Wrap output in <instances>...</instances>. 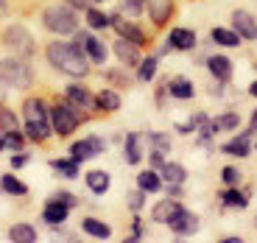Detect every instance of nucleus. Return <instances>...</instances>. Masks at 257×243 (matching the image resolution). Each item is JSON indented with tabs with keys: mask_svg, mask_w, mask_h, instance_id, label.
I'll return each instance as SVG.
<instances>
[{
	"mask_svg": "<svg viewBox=\"0 0 257 243\" xmlns=\"http://www.w3.org/2000/svg\"><path fill=\"white\" fill-rule=\"evenodd\" d=\"M26 120L48 123V112H45V103L39 101V98H31V101H26Z\"/></svg>",
	"mask_w": 257,
	"mask_h": 243,
	"instance_id": "17",
	"label": "nucleus"
},
{
	"mask_svg": "<svg viewBox=\"0 0 257 243\" xmlns=\"http://www.w3.org/2000/svg\"><path fill=\"white\" fill-rule=\"evenodd\" d=\"M154 73H157V59L151 56V59H146V62L140 64V73H137V76H140V81H151Z\"/></svg>",
	"mask_w": 257,
	"mask_h": 243,
	"instance_id": "35",
	"label": "nucleus"
},
{
	"mask_svg": "<svg viewBox=\"0 0 257 243\" xmlns=\"http://www.w3.org/2000/svg\"><path fill=\"white\" fill-rule=\"evenodd\" d=\"M249 92H251V95L257 98V81H254V84H251V87H249Z\"/></svg>",
	"mask_w": 257,
	"mask_h": 243,
	"instance_id": "48",
	"label": "nucleus"
},
{
	"mask_svg": "<svg viewBox=\"0 0 257 243\" xmlns=\"http://www.w3.org/2000/svg\"><path fill=\"white\" fill-rule=\"evenodd\" d=\"M196 45V34L187 31V28H174L171 31V48H176V51H190V48Z\"/></svg>",
	"mask_w": 257,
	"mask_h": 243,
	"instance_id": "12",
	"label": "nucleus"
},
{
	"mask_svg": "<svg viewBox=\"0 0 257 243\" xmlns=\"http://www.w3.org/2000/svg\"><path fill=\"white\" fill-rule=\"evenodd\" d=\"M137 182H140V190L143 193H157L162 187V179L157 176L154 171H143L140 176H137Z\"/></svg>",
	"mask_w": 257,
	"mask_h": 243,
	"instance_id": "22",
	"label": "nucleus"
},
{
	"mask_svg": "<svg viewBox=\"0 0 257 243\" xmlns=\"http://www.w3.org/2000/svg\"><path fill=\"white\" fill-rule=\"evenodd\" d=\"M81 229L87 232V235H92V237H109L112 235V229L103 224V221H98V218H84Z\"/></svg>",
	"mask_w": 257,
	"mask_h": 243,
	"instance_id": "20",
	"label": "nucleus"
},
{
	"mask_svg": "<svg viewBox=\"0 0 257 243\" xmlns=\"http://www.w3.org/2000/svg\"><path fill=\"white\" fill-rule=\"evenodd\" d=\"M148 3V14L154 20V26H165L171 12H174V3L171 0H146Z\"/></svg>",
	"mask_w": 257,
	"mask_h": 243,
	"instance_id": "11",
	"label": "nucleus"
},
{
	"mask_svg": "<svg viewBox=\"0 0 257 243\" xmlns=\"http://www.w3.org/2000/svg\"><path fill=\"white\" fill-rule=\"evenodd\" d=\"M168 226L176 232V235H193V232L199 229V218L193 215V212H187V210H176L174 212V218L168 221Z\"/></svg>",
	"mask_w": 257,
	"mask_h": 243,
	"instance_id": "6",
	"label": "nucleus"
},
{
	"mask_svg": "<svg viewBox=\"0 0 257 243\" xmlns=\"http://www.w3.org/2000/svg\"><path fill=\"white\" fill-rule=\"evenodd\" d=\"M84 51H87V56H90L92 62H98V64H103V62H106V48H103V42H101V39L87 37V42H84Z\"/></svg>",
	"mask_w": 257,
	"mask_h": 243,
	"instance_id": "18",
	"label": "nucleus"
},
{
	"mask_svg": "<svg viewBox=\"0 0 257 243\" xmlns=\"http://www.w3.org/2000/svg\"><path fill=\"white\" fill-rule=\"evenodd\" d=\"M95 106L103 109V112H115V109H120V95L112 92V90H103V92H98Z\"/></svg>",
	"mask_w": 257,
	"mask_h": 243,
	"instance_id": "19",
	"label": "nucleus"
},
{
	"mask_svg": "<svg viewBox=\"0 0 257 243\" xmlns=\"http://www.w3.org/2000/svg\"><path fill=\"white\" fill-rule=\"evenodd\" d=\"M115 53L123 64H140V45H135L132 39H117L115 42Z\"/></svg>",
	"mask_w": 257,
	"mask_h": 243,
	"instance_id": "10",
	"label": "nucleus"
},
{
	"mask_svg": "<svg viewBox=\"0 0 257 243\" xmlns=\"http://www.w3.org/2000/svg\"><path fill=\"white\" fill-rule=\"evenodd\" d=\"M151 165H154V168H162V165H165V162H162V154H160V151L151 154Z\"/></svg>",
	"mask_w": 257,
	"mask_h": 243,
	"instance_id": "44",
	"label": "nucleus"
},
{
	"mask_svg": "<svg viewBox=\"0 0 257 243\" xmlns=\"http://www.w3.org/2000/svg\"><path fill=\"white\" fill-rule=\"evenodd\" d=\"M254 226H257V215H254Z\"/></svg>",
	"mask_w": 257,
	"mask_h": 243,
	"instance_id": "50",
	"label": "nucleus"
},
{
	"mask_svg": "<svg viewBox=\"0 0 257 243\" xmlns=\"http://www.w3.org/2000/svg\"><path fill=\"white\" fill-rule=\"evenodd\" d=\"M143 201H146V198H143V190L128 193V207H132V210H140V207H143Z\"/></svg>",
	"mask_w": 257,
	"mask_h": 243,
	"instance_id": "41",
	"label": "nucleus"
},
{
	"mask_svg": "<svg viewBox=\"0 0 257 243\" xmlns=\"http://www.w3.org/2000/svg\"><path fill=\"white\" fill-rule=\"evenodd\" d=\"M6 146L14 148V151H20V148H23V137H20L17 132H6Z\"/></svg>",
	"mask_w": 257,
	"mask_h": 243,
	"instance_id": "40",
	"label": "nucleus"
},
{
	"mask_svg": "<svg viewBox=\"0 0 257 243\" xmlns=\"http://www.w3.org/2000/svg\"><path fill=\"white\" fill-rule=\"evenodd\" d=\"M162 176H165V182H171V185H182L185 182V168L176 165V162H168V165H162Z\"/></svg>",
	"mask_w": 257,
	"mask_h": 243,
	"instance_id": "25",
	"label": "nucleus"
},
{
	"mask_svg": "<svg viewBox=\"0 0 257 243\" xmlns=\"http://www.w3.org/2000/svg\"><path fill=\"white\" fill-rule=\"evenodd\" d=\"M249 132H257V115H251V123H249Z\"/></svg>",
	"mask_w": 257,
	"mask_h": 243,
	"instance_id": "46",
	"label": "nucleus"
},
{
	"mask_svg": "<svg viewBox=\"0 0 257 243\" xmlns=\"http://www.w3.org/2000/svg\"><path fill=\"white\" fill-rule=\"evenodd\" d=\"M87 187H90L92 193H98V196L106 193L109 190V173L106 171H90L87 173Z\"/></svg>",
	"mask_w": 257,
	"mask_h": 243,
	"instance_id": "15",
	"label": "nucleus"
},
{
	"mask_svg": "<svg viewBox=\"0 0 257 243\" xmlns=\"http://www.w3.org/2000/svg\"><path fill=\"white\" fill-rule=\"evenodd\" d=\"M171 95L174 98H193V84L187 78H174L171 81Z\"/></svg>",
	"mask_w": 257,
	"mask_h": 243,
	"instance_id": "29",
	"label": "nucleus"
},
{
	"mask_svg": "<svg viewBox=\"0 0 257 243\" xmlns=\"http://www.w3.org/2000/svg\"><path fill=\"white\" fill-rule=\"evenodd\" d=\"M84 48L78 45H67V42H53L48 48V59H51L53 67H59L67 76H87V59H84Z\"/></svg>",
	"mask_w": 257,
	"mask_h": 243,
	"instance_id": "1",
	"label": "nucleus"
},
{
	"mask_svg": "<svg viewBox=\"0 0 257 243\" xmlns=\"http://www.w3.org/2000/svg\"><path fill=\"white\" fill-rule=\"evenodd\" d=\"M126 160L132 162V165L140 162V137H137V135H128L126 137Z\"/></svg>",
	"mask_w": 257,
	"mask_h": 243,
	"instance_id": "30",
	"label": "nucleus"
},
{
	"mask_svg": "<svg viewBox=\"0 0 257 243\" xmlns=\"http://www.w3.org/2000/svg\"><path fill=\"white\" fill-rule=\"evenodd\" d=\"M120 6H123V12L126 14H140L143 12V6H146V0H120Z\"/></svg>",
	"mask_w": 257,
	"mask_h": 243,
	"instance_id": "38",
	"label": "nucleus"
},
{
	"mask_svg": "<svg viewBox=\"0 0 257 243\" xmlns=\"http://www.w3.org/2000/svg\"><path fill=\"white\" fill-rule=\"evenodd\" d=\"M67 3H70L73 9H87L90 6V0H67Z\"/></svg>",
	"mask_w": 257,
	"mask_h": 243,
	"instance_id": "45",
	"label": "nucleus"
},
{
	"mask_svg": "<svg viewBox=\"0 0 257 243\" xmlns=\"http://www.w3.org/2000/svg\"><path fill=\"white\" fill-rule=\"evenodd\" d=\"M212 42H218V45H224V48H238L240 34L229 31V28H212Z\"/></svg>",
	"mask_w": 257,
	"mask_h": 243,
	"instance_id": "16",
	"label": "nucleus"
},
{
	"mask_svg": "<svg viewBox=\"0 0 257 243\" xmlns=\"http://www.w3.org/2000/svg\"><path fill=\"white\" fill-rule=\"evenodd\" d=\"M53 168H56L59 173H64V176H67V179H73V176H78V162L76 160H56L53 162Z\"/></svg>",
	"mask_w": 257,
	"mask_h": 243,
	"instance_id": "31",
	"label": "nucleus"
},
{
	"mask_svg": "<svg viewBox=\"0 0 257 243\" xmlns=\"http://www.w3.org/2000/svg\"><path fill=\"white\" fill-rule=\"evenodd\" d=\"M67 98H70L73 103H78V106H90V103H95V98L84 90V87H78V84L67 87Z\"/></svg>",
	"mask_w": 257,
	"mask_h": 243,
	"instance_id": "26",
	"label": "nucleus"
},
{
	"mask_svg": "<svg viewBox=\"0 0 257 243\" xmlns=\"http://www.w3.org/2000/svg\"><path fill=\"white\" fill-rule=\"evenodd\" d=\"M98 151H103V143L98 140V137H90V140H78L73 143L70 154H73V160L81 162V160H90V157H95Z\"/></svg>",
	"mask_w": 257,
	"mask_h": 243,
	"instance_id": "7",
	"label": "nucleus"
},
{
	"mask_svg": "<svg viewBox=\"0 0 257 243\" xmlns=\"http://www.w3.org/2000/svg\"><path fill=\"white\" fill-rule=\"evenodd\" d=\"M3 146H6V137H0V148H3Z\"/></svg>",
	"mask_w": 257,
	"mask_h": 243,
	"instance_id": "49",
	"label": "nucleus"
},
{
	"mask_svg": "<svg viewBox=\"0 0 257 243\" xmlns=\"http://www.w3.org/2000/svg\"><path fill=\"white\" fill-rule=\"evenodd\" d=\"M221 201H224L226 207H238V210H240V207H246V196H243V193H238V190H226L224 196H221Z\"/></svg>",
	"mask_w": 257,
	"mask_h": 243,
	"instance_id": "33",
	"label": "nucleus"
},
{
	"mask_svg": "<svg viewBox=\"0 0 257 243\" xmlns=\"http://www.w3.org/2000/svg\"><path fill=\"white\" fill-rule=\"evenodd\" d=\"M148 140H151L154 151H160V154H168V151H171V140H168L165 135H148Z\"/></svg>",
	"mask_w": 257,
	"mask_h": 243,
	"instance_id": "37",
	"label": "nucleus"
},
{
	"mask_svg": "<svg viewBox=\"0 0 257 243\" xmlns=\"http://www.w3.org/2000/svg\"><path fill=\"white\" fill-rule=\"evenodd\" d=\"M109 26L115 28L123 39H132L135 45H143V42H146V34H143L137 26H132V23H126V20H120L117 14H115V17H109Z\"/></svg>",
	"mask_w": 257,
	"mask_h": 243,
	"instance_id": "8",
	"label": "nucleus"
},
{
	"mask_svg": "<svg viewBox=\"0 0 257 243\" xmlns=\"http://www.w3.org/2000/svg\"><path fill=\"white\" fill-rule=\"evenodd\" d=\"M0 84H3V78H0Z\"/></svg>",
	"mask_w": 257,
	"mask_h": 243,
	"instance_id": "51",
	"label": "nucleus"
},
{
	"mask_svg": "<svg viewBox=\"0 0 257 243\" xmlns=\"http://www.w3.org/2000/svg\"><path fill=\"white\" fill-rule=\"evenodd\" d=\"M232 26H235V31L240 34V37L246 39H257V23L251 14L246 12H232Z\"/></svg>",
	"mask_w": 257,
	"mask_h": 243,
	"instance_id": "9",
	"label": "nucleus"
},
{
	"mask_svg": "<svg viewBox=\"0 0 257 243\" xmlns=\"http://www.w3.org/2000/svg\"><path fill=\"white\" fill-rule=\"evenodd\" d=\"M212 123H215V129H224V132H232V129H238L240 117L235 115V112H229V115H221L218 120H212Z\"/></svg>",
	"mask_w": 257,
	"mask_h": 243,
	"instance_id": "34",
	"label": "nucleus"
},
{
	"mask_svg": "<svg viewBox=\"0 0 257 243\" xmlns=\"http://www.w3.org/2000/svg\"><path fill=\"white\" fill-rule=\"evenodd\" d=\"M221 179H224L226 185H238V182H240V171H238V168H224V171H221Z\"/></svg>",
	"mask_w": 257,
	"mask_h": 243,
	"instance_id": "39",
	"label": "nucleus"
},
{
	"mask_svg": "<svg viewBox=\"0 0 257 243\" xmlns=\"http://www.w3.org/2000/svg\"><path fill=\"white\" fill-rule=\"evenodd\" d=\"M0 132H17V117H14V112H9L3 106H0Z\"/></svg>",
	"mask_w": 257,
	"mask_h": 243,
	"instance_id": "32",
	"label": "nucleus"
},
{
	"mask_svg": "<svg viewBox=\"0 0 257 243\" xmlns=\"http://www.w3.org/2000/svg\"><path fill=\"white\" fill-rule=\"evenodd\" d=\"M51 117H53V132H56V135H70L78 126L76 112H73L70 106H64V103H59V106L51 109Z\"/></svg>",
	"mask_w": 257,
	"mask_h": 243,
	"instance_id": "4",
	"label": "nucleus"
},
{
	"mask_svg": "<svg viewBox=\"0 0 257 243\" xmlns=\"http://www.w3.org/2000/svg\"><path fill=\"white\" fill-rule=\"evenodd\" d=\"M0 78H3V84H9V87L23 90V87L31 84L34 73L23 59H3V62H0Z\"/></svg>",
	"mask_w": 257,
	"mask_h": 243,
	"instance_id": "3",
	"label": "nucleus"
},
{
	"mask_svg": "<svg viewBox=\"0 0 257 243\" xmlns=\"http://www.w3.org/2000/svg\"><path fill=\"white\" fill-rule=\"evenodd\" d=\"M9 12V6H6V0H0V17H3V14Z\"/></svg>",
	"mask_w": 257,
	"mask_h": 243,
	"instance_id": "47",
	"label": "nucleus"
},
{
	"mask_svg": "<svg viewBox=\"0 0 257 243\" xmlns=\"http://www.w3.org/2000/svg\"><path fill=\"white\" fill-rule=\"evenodd\" d=\"M176 210H179V204H176V201H160V204L154 207V221H160V224H168V221L174 218Z\"/></svg>",
	"mask_w": 257,
	"mask_h": 243,
	"instance_id": "24",
	"label": "nucleus"
},
{
	"mask_svg": "<svg viewBox=\"0 0 257 243\" xmlns=\"http://www.w3.org/2000/svg\"><path fill=\"white\" fill-rule=\"evenodd\" d=\"M87 23H90L92 28H106L109 26V17L101 14V12H95V9H90V12H87Z\"/></svg>",
	"mask_w": 257,
	"mask_h": 243,
	"instance_id": "36",
	"label": "nucleus"
},
{
	"mask_svg": "<svg viewBox=\"0 0 257 243\" xmlns=\"http://www.w3.org/2000/svg\"><path fill=\"white\" fill-rule=\"evenodd\" d=\"M207 64H210V73L215 78H221V81H226V78L232 76V62L226 56H210Z\"/></svg>",
	"mask_w": 257,
	"mask_h": 243,
	"instance_id": "14",
	"label": "nucleus"
},
{
	"mask_svg": "<svg viewBox=\"0 0 257 243\" xmlns=\"http://www.w3.org/2000/svg\"><path fill=\"white\" fill-rule=\"evenodd\" d=\"M224 154H232V157H246L249 154V135H240L235 140H229L224 146Z\"/></svg>",
	"mask_w": 257,
	"mask_h": 243,
	"instance_id": "23",
	"label": "nucleus"
},
{
	"mask_svg": "<svg viewBox=\"0 0 257 243\" xmlns=\"http://www.w3.org/2000/svg\"><path fill=\"white\" fill-rule=\"evenodd\" d=\"M0 187H3L6 193H12V196H26L28 193V187L20 179H14V176H0Z\"/></svg>",
	"mask_w": 257,
	"mask_h": 243,
	"instance_id": "28",
	"label": "nucleus"
},
{
	"mask_svg": "<svg viewBox=\"0 0 257 243\" xmlns=\"http://www.w3.org/2000/svg\"><path fill=\"white\" fill-rule=\"evenodd\" d=\"M67 210H70L67 204H62V201H56V198H51V204L45 207V212H42V218H45L48 224H62L64 218H67Z\"/></svg>",
	"mask_w": 257,
	"mask_h": 243,
	"instance_id": "13",
	"label": "nucleus"
},
{
	"mask_svg": "<svg viewBox=\"0 0 257 243\" xmlns=\"http://www.w3.org/2000/svg\"><path fill=\"white\" fill-rule=\"evenodd\" d=\"M9 237H12L14 243H34L37 240V232H34V226H28V224H17V226H12Z\"/></svg>",
	"mask_w": 257,
	"mask_h": 243,
	"instance_id": "21",
	"label": "nucleus"
},
{
	"mask_svg": "<svg viewBox=\"0 0 257 243\" xmlns=\"http://www.w3.org/2000/svg\"><path fill=\"white\" fill-rule=\"evenodd\" d=\"M26 135L31 137L34 143H42L51 132H48V123H37V120H28L26 123Z\"/></svg>",
	"mask_w": 257,
	"mask_h": 243,
	"instance_id": "27",
	"label": "nucleus"
},
{
	"mask_svg": "<svg viewBox=\"0 0 257 243\" xmlns=\"http://www.w3.org/2000/svg\"><path fill=\"white\" fill-rule=\"evenodd\" d=\"M3 39H6V45H9V48H14L17 53H26V56H28V53L34 51V39H31V34H28L23 26H12V28H6Z\"/></svg>",
	"mask_w": 257,
	"mask_h": 243,
	"instance_id": "5",
	"label": "nucleus"
},
{
	"mask_svg": "<svg viewBox=\"0 0 257 243\" xmlns=\"http://www.w3.org/2000/svg\"><path fill=\"white\" fill-rule=\"evenodd\" d=\"M42 23H45V28L53 34H73L78 28L76 14L67 6H48L45 14H42Z\"/></svg>",
	"mask_w": 257,
	"mask_h": 243,
	"instance_id": "2",
	"label": "nucleus"
},
{
	"mask_svg": "<svg viewBox=\"0 0 257 243\" xmlns=\"http://www.w3.org/2000/svg\"><path fill=\"white\" fill-rule=\"evenodd\" d=\"M12 165H14V168L28 165V157H26V154H17V157H12Z\"/></svg>",
	"mask_w": 257,
	"mask_h": 243,
	"instance_id": "43",
	"label": "nucleus"
},
{
	"mask_svg": "<svg viewBox=\"0 0 257 243\" xmlns=\"http://www.w3.org/2000/svg\"><path fill=\"white\" fill-rule=\"evenodd\" d=\"M56 201H62V204L67 207H76V196H70V193H59V196H53Z\"/></svg>",
	"mask_w": 257,
	"mask_h": 243,
	"instance_id": "42",
	"label": "nucleus"
}]
</instances>
